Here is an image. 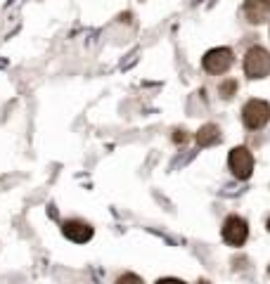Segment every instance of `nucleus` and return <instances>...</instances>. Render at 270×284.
<instances>
[{
    "instance_id": "f257e3e1",
    "label": "nucleus",
    "mask_w": 270,
    "mask_h": 284,
    "mask_svg": "<svg viewBox=\"0 0 270 284\" xmlns=\"http://www.w3.org/2000/svg\"><path fill=\"white\" fill-rule=\"evenodd\" d=\"M244 74L249 78H265L270 74V52L265 47L256 45L249 47L247 57H244Z\"/></svg>"
},
{
    "instance_id": "f03ea898",
    "label": "nucleus",
    "mask_w": 270,
    "mask_h": 284,
    "mask_svg": "<svg viewBox=\"0 0 270 284\" xmlns=\"http://www.w3.org/2000/svg\"><path fill=\"white\" fill-rule=\"evenodd\" d=\"M242 119L244 126L251 131H261L263 126L270 121V104L263 100H249L242 109Z\"/></svg>"
},
{
    "instance_id": "7ed1b4c3",
    "label": "nucleus",
    "mask_w": 270,
    "mask_h": 284,
    "mask_svg": "<svg viewBox=\"0 0 270 284\" xmlns=\"http://www.w3.org/2000/svg\"><path fill=\"white\" fill-rule=\"evenodd\" d=\"M228 163H230V171L239 180H249L251 171H254V154L249 152L247 147H235V149H230Z\"/></svg>"
},
{
    "instance_id": "20e7f679",
    "label": "nucleus",
    "mask_w": 270,
    "mask_h": 284,
    "mask_svg": "<svg viewBox=\"0 0 270 284\" xmlns=\"http://www.w3.org/2000/svg\"><path fill=\"white\" fill-rule=\"evenodd\" d=\"M201 64L208 74H225L232 67V50L230 47H213L204 54Z\"/></svg>"
},
{
    "instance_id": "39448f33",
    "label": "nucleus",
    "mask_w": 270,
    "mask_h": 284,
    "mask_svg": "<svg viewBox=\"0 0 270 284\" xmlns=\"http://www.w3.org/2000/svg\"><path fill=\"white\" fill-rule=\"evenodd\" d=\"M249 237V228L247 220L239 218V215H230L228 220L223 223V239L230 246H242Z\"/></svg>"
},
{
    "instance_id": "423d86ee",
    "label": "nucleus",
    "mask_w": 270,
    "mask_h": 284,
    "mask_svg": "<svg viewBox=\"0 0 270 284\" xmlns=\"http://www.w3.org/2000/svg\"><path fill=\"white\" fill-rule=\"evenodd\" d=\"M62 235L74 244H85L93 239V228L85 220H67L62 225Z\"/></svg>"
},
{
    "instance_id": "0eeeda50",
    "label": "nucleus",
    "mask_w": 270,
    "mask_h": 284,
    "mask_svg": "<svg viewBox=\"0 0 270 284\" xmlns=\"http://www.w3.org/2000/svg\"><path fill=\"white\" fill-rule=\"evenodd\" d=\"M244 15L251 24H263L270 19V0H247Z\"/></svg>"
},
{
    "instance_id": "6e6552de",
    "label": "nucleus",
    "mask_w": 270,
    "mask_h": 284,
    "mask_svg": "<svg viewBox=\"0 0 270 284\" xmlns=\"http://www.w3.org/2000/svg\"><path fill=\"white\" fill-rule=\"evenodd\" d=\"M221 142V128L213 126V123H206V126H201L199 133H197V145L199 147H211Z\"/></svg>"
},
{
    "instance_id": "1a4fd4ad",
    "label": "nucleus",
    "mask_w": 270,
    "mask_h": 284,
    "mask_svg": "<svg viewBox=\"0 0 270 284\" xmlns=\"http://www.w3.org/2000/svg\"><path fill=\"white\" fill-rule=\"evenodd\" d=\"M218 95H221V97H225V100H230L232 95H237V81H225V83H221Z\"/></svg>"
},
{
    "instance_id": "9d476101",
    "label": "nucleus",
    "mask_w": 270,
    "mask_h": 284,
    "mask_svg": "<svg viewBox=\"0 0 270 284\" xmlns=\"http://www.w3.org/2000/svg\"><path fill=\"white\" fill-rule=\"evenodd\" d=\"M116 284H145V282H142V277L133 275V272H126V275H121L116 279Z\"/></svg>"
},
{
    "instance_id": "9b49d317",
    "label": "nucleus",
    "mask_w": 270,
    "mask_h": 284,
    "mask_svg": "<svg viewBox=\"0 0 270 284\" xmlns=\"http://www.w3.org/2000/svg\"><path fill=\"white\" fill-rule=\"evenodd\" d=\"M156 284H185L183 279H176V277H164V279H159Z\"/></svg>"
},
{
    "instance_id": "f8f14e48",
    "label": "nucleus",
    "mask_w": 270,
    "mask_h": 284,
    "mask_svg": "<svg viewBox=\"0 0 270 284\" xmlns=\"http://www.w3.org/2000/svg\"><path fill=\"white\" fill-rule=\"evenodd\" d=\"M173 140H176V142H185V140H187L185 131H176V135H173Z\"/></svg>"
},
{
    "instance_id": "ddd939ff",
    "label": "nucleus",
    "mask_w": 270,
    "mask_h": 284,
    "mask_svg": "<svg viewBox=\"0 0 270 284\" xmlns=\"http://www.w3.org/2000/svg\"><path fill=\"white\" fill-rule=\"evenodd\" d=\"M197 284H211V282H206V279H199V282H197Z\"/></svg>"
},
{
    "instance_id": "4468645a",
    "label": "nucleus",
    "mask_w": 270,
    "mask_h": 284,
    "mask_svg": "<svg viewBox=\"0 0 270 284\" xmlns=\"http://www.w3.org/2000/svg\"><path fill=\"white\" fill-rule=\"evenodd\" d=\"M268 230H270V218H268Z\"/></svg>"
}]
</instances>
